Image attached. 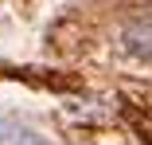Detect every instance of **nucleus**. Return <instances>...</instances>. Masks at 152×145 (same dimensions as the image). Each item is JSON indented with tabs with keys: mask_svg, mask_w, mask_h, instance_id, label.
I'll return each mask as SVG.
<instances>
[{
	"mask_svg": "<svg viewBox=\"0 0 152 145\" xmlns=\"http://www.w3.org/2000/svg\"><path fill=\"white\" fill-rule=\"evenodd\" d=\"M125 43H129V51H133V55H140V59H152V24L137 20L129 32H125Z\"/></svg>",
	"mask_w": 152,
	"mask_h": 145,
	"instance_id": "nucleus-1",
	"label": "nucleus"
}]
</instances>
